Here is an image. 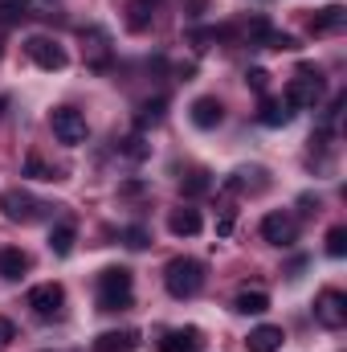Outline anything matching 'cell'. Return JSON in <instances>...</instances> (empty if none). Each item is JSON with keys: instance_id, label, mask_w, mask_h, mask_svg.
<instances>
[{"instance_id": "cell-1", "label": "cell", "mask_w": 347, "mask_h": 352, "mask_svg": "<svg viewBox=\"0 0 347 352\" xmlns=\"http://www.w3.org/2000/svg\"><path fill=\"white\" fill-rule=\"evenodd\" d=\"M131 295H135V274L127 266H106L98 274V307L102 311H123L131 307Z\"/></svg>"}, {"instance_id": "cell-2", "label": "cell", "mask_w": 347, "mask_h": 352, "mask_svg": "<svg viewBox=\"0 0 347 352\" xmlns=\"http://www.w3.org/2000/svg\"><path fill=\"white\" fill-rule=\"evenodd\" d=\"M319 98H323V70L307 62V66H298L294 78L286 82L282 102H286L290 111H311V107H319Z\"/></svg>"}, {"instance_id": "cell-3", "label": "cell", "mask_w": 347, "mask_h": 352, "mask_svg": "<svg viewBox=\"0 0 347 352\" xmlns=\"http://www.w3.org/2000/svg\"><path fill=\"white\" fill-rule=\"evenodd\" d=\"M164 287H168V295L172 299H192V295H200V287H204V263L200 258H172V263L164 266Z\"/></svg>"}, {"instance_id": "cell-4", "label": "cell", "mask_w": 347, "mask_h": 352, "mask_svg": "<svg viewBox=\"0 0 347 352\" xmlns=\"http://www.w3.org/2000/svg\"><path fill=\"white\" fill-rule=\"evenodd\" d=\"M49 127H53L58 144H66V148H78V144H86L90 140L86 115L74 111V107H53V111H49Z\"/></svg>"}, {"instance_id": "cell-5", "label": "cell", "mask_w": 347, "mask_h": 352, "mask_svg": "<svg viewBox=\"0 0 347 352\" xmlns=\"http://www.w3.org/2000/svg\"><path fill=\"white\" fill-rule=\"evenodd\" d=\"M45 201H37V197H29L25 188H8V192H0V213L8 217V221H21V226H29V221H41L45 217Z\"/></svg>"}, {"instance_id": "cell-6", "label": "cell", "mask_w": 347, "mask_h": 352, "mask_svg": "<svg viewBox=\"0 0 347 352\" xmlns=\"http://www.w3.org/2000/svg\"><path fill=\"white\" fill-rule=\"evenodd\" d=\"M25 54H29V62H33V66L49 70V74H53V70H66V62H70V58H66V50H62L53 37H41V33H33V37L25 41Z\"/></svg>"}, {"instance_id": "cell-7", "label": "cell", "mask_w": 347, "mask_h": 352, "mask_svg": "<svg viewBox=\"0 0 347 352\" xmlns=\"http://www.w3.org/2000/svg\"><path fill=\"white\" fill-rule=\"evenodd\" d=\"M315 320H319L323 328L339 332V328L347 324V295L344 291H335V287L319 291V299H315Z\"/></svg>"}, {"instance_id": "cell-8", "label": "cell", "mask_w": 347, "mask_h": 352, "mask_svg": "<svg viewBox=\"0 0 347 352\" xmlns=\"http://www.w3.org/2000/svg\"><path fill=\"white\" fill-rule=\"evenodd\" d=\"M25 303L33 307V316H37V320H53V316H62L66 291H62V283H37V287L29 291V299H25Z\"/></svg>"}, {"instance_id": "cell-9", "label": "cell", "mask_w": 347, "mask_h": 352, "mask_svg": "<svg viewBox=\"0 0 347 352\" xmlns=\"http://www.w3.org/2000/svg\"><path fill=\"white\" fill-rule=\"evenodd\" d=\"M261 238L270 246H294L298 242V221L290 213H265L261 217Z\"/></svg>"}, {"instance_id": "cell-10", "label": "cell", "mask_w": 347, "mask_h": 352, "mask_svg": "<svg viewBox=\"0 0 347 352\" xmlns=\"http://www.w3.org/2000/svg\"><path fill=\"white\" fill-rule=\"evenodd\" d=\"M188 119H192V127H200V131H217V127L225 123V107H221V98L204 94V98H196V102L188 107Z\"/></svg>"}, {"instance_id": "cell-11", "label": "cell", "mask_w": 347, "mask_h": 352, "mask_svg": "<svg viewBox=\"0 0 347 352\" xmlns=\"http://www.w3.org/2000/svg\"><path fill=\"white\" fill-rule=\"evenodd\" d=\"M204 230V217H200V209H188V205H180L168 213V234L172 238H196Z\"/></svg>"}, {"instance_id": "cell-12", "label": "cell", "mask_w": 347, "mask_h": 352, "mask_svg": "<svg viewBox=\"0 0 347 352\" xmlns=\"http://www.w3.org/2000/svg\"><path fill=\"white\" fill-rule=\"evenodd\" d=\"M200 349H204L200 328H172V332H164V340H160V352H200Z\"/></svg>"}, {"instance_id": "cell-13", "label": "cell", "mask_w": 347, "mask_h": 352, "mask_svg": "<svg viewBox=\"0 0 347 352\" xmlns=\"http://www.w3.org/2000/svg\"><path fill=\"white\" fill-rule=\"evenodd\" d=\"M25 270H29V254H25V250H16V246H0V278H4V283L25 278Z\"/></svg>"}, {"instance_id": "cell-14", "label": "cell", "mask_w": 347, "mask_h": 352, "mask_svg": "<svg viewBox=\"0 0 347 352\" xmlns=\"http://www.w3.org/2000/svg\"><path fill=\"white\" fill-rule=\"evenodd\" d=\"M282 328H274V324H261V328H254L250 336H246V349L250 352H278L282 349Z\"/></svg>"}, {"instance_id": "cell-15", "label": "cell", "mask_w": 347, "mask_h": 352, "mask_svg": "<svg viewBox=\"0 0 347 352\" xmlns=\"http://www.w3.org/2000/svg\"><path fill=\"white\" fill-rule=\"evenodd\" d=\"M344 25H347V8H344V4H327V8H319V12H315L311 33H339Z\"/></svg>"}, {"instance_id": "cell-16", "label": "cell", "mask_w": 347, "mask_h": 352, "mask_svg": "<svg viewBox=\"0 0 347 352\" xmlns=\"http://www.w3.org/2000/svg\"><path fill=\"white\" fill-rule=\"evenodd\" d=\"M290 107L282 102V98H270V94H261V107H258V119L265 123V127H286L290 123Z\"/></svg>"}, {"instance_id": "cell-17", "label": "cell", "mask_w": 347, "mask_h": 352, "mask_svg": "<svg viewBox=\"0 0 347 352\" xmlns=\"http://www.w3.org/2000/svg\"><path fill=\"white\" fill-rule=\"evenodd\" d=\"M156 8H160V0H131V4H127V29H131V33H143V29L152 25Z\"/></svg>"}, {"instance_id": "cell-18", "label": "cell", "mask_w": 347, "mask_h": 352, "mask_svg": "<svg viewBox=\"0 0 347 352\" xmlns=\"http://www.w3.org/2000/svg\"><path fill=\"white\" fill-rule=\"evenodd\" d=\"M135 344H139L135 332H102V336L94 340V352H131Z\"/></svg>"}, {"instance_id": "cell-19", "label": "cell", "mask_w": 347, "mask_h": 352, "mask_svg": "<svg viewBox=\"0 0 347 352\" xmlns=\"http://www.w3.org/2000/svg\"><path fill=\"white\" fill-rule=\"evenodd\" d=\"M74 238H78V230H74L70 221H62V226H53V230H49V250H53L58 258H66V254L74 250Z\"/></svg>"}, {"instance_id": "cell-20", "label": "cell", "mask_w": 347, "mask_h": 352, "mask_svg": "<svg viewBox=\"0 0 347 352\" xmlns=\"http://www.w3.org/2000/svg\"><path fill=\"white\" fill-rule=\"evenodd\" d=\"M233 311H241V316H261V311H270V295H265V291H241V295L233 299Z\"/></svg>"}, {"instance_id": "cell-21", "label": "cell", "mask_w": 347, "mask_h": 352, "mask_svg": "<svg viewBox=\"0 0 347 352\" xmlns=\"http://www.w3.org/2000/svg\"><path fill=\"white\" fill-rule=\"evenodd\" d=\"M164 111H168V102H164V98H152V102L139 107L135 123H139V127H156V123H164Z\"/></svg>"}, {"instance_id": "cell-22", "label": "cell", "mask_w": 347, "mask_h": 352, "mask_svg": "<svg viewBox=\"0 0 347 352\" xmlns=\"http://www.w3.org/2000/svg\"><path fill=\"white\" fill-rule=\"evenodd\" d=\"M29 16V4L25 0H0V25L8 29V25H21Z\"/></svg>"}, {"instance_id": "cell-23", "label": "cell", "mask_w": 347, "mask_h": 352, "mask_svg": "<svg viewBox=\"0 0 347 352\" xmlns=\"http://www.w3.org/2000/svg\"><path fill=\"white\" fill-rule=\"evenodd\" d=\"M25 176H33V180H62V173H58L53 164H45V160H41L37 152H33V156L25 160Z\"/></svg>"}, {"instance_id": "cell-24", "label": "cell", "mask_w": 347, "mask_h": 352, "mask_svg": "<svg viewBox=\"0 0 347 352\" xmlns=\"http://www.w3.org/2000/svg\"><path fill=\"white\" fill-rule=\"evenodd\" d=\"M327 254H331V258H344L347 254V230L344 226H331V230H327Z\"/></svg>"}, {"instance_id": "cell-25", "label": "cell", "mask_w": 347, "mask_h": 352, "mask_svg": "<svg viewBox=\"0 0 347 352\" xmlns=\"http://www.w3.org/2000/svg\"><path fill=\"white\" fill-rule=\"evenodd\" d=\"M213 188V180H208V173H188V180H184V197H200V192H208Z\"/></svg>"}, {"instance_id": "cell-26", "label": "cell", "mask_w": 347, "mask_h": 352, "mask_svg": "<svg viewBox=\"0 0 347 352\" xmlns=\"http://www.w3.org/2000/svg\"><path fill=\"white\" fill-rule=\"evenodd\" d=\"M261 45H265V50H278V54H282V50H298V41H294L290 33H278V29H270Z\"/></svg>"}, {"instance_id": "cell-27", "label": "cell", "mask_w": 347, "mask_h": 352, "mask_svg": "<svg viewBox=\"0 0 347 352\" xmlns=\"http://www.w3.org/2000/svg\"><path fill=\"white\" fill-rule=\"evenodd\" d=\"M123 238H127V246H131V250H147V242H152L143 226H127V230H123Z\"/></svg>"}, {"instance_id": "cell-28", "label": "cell", "mask_w": 347, "mask_h": 352, "mask_svg": "<svg viewBox=\"0 0 347 352\" xmlns=\"http://www.w3.org/2000/svg\"><path fill=\"white\" fill-rule=\"evenodd\" d=\"M246 87H250V90H258V94H265V90H270V74H265L261 66H254V70L246 74Z\"/></svg>"}, {"instance_id": "cell-29", "label": "cell", "mask_w": 347, "mask_h": 352, "mask_svg": "<svg viewBox=\"0 0 347 352\" xmlns=\"http://www.w3.org/2000/svg\"><path fill=\"white\" fill-rule=\"evenodd\" d=\"M12 340H16V328H12V320H4V316H0V352L8 349Z\"/></svg>"}, {"instance_id": "cell-30", "label": "cell", "mask_w": 347, "mask_h": 352, "mask_svg": "<svg viewBox=\"0 0 347 352\" xmlns=\"http://www.w3.org/2000/svg\"><path fill=\"white\" fill-rule=\"evenodd\" d=\"M217 234H221V238H229V234H233V213H225V217H221V226H217Z\"/></svg>"}, {"instance_id": "cell-31", "label": "cell", "mask_w": 347, "mask_h": 352, "mask_svg": "<svg viewBox=\"0 0 347 352\" xmlns=\"http://www.w3.org/2000/svg\"><path fill=\"white\" fill-rule=\"evenodd\" d=\"M204 4H208V0H188V16H192V21L204 16Z\"/></svg>"}, {"instance_id": "cell-32", "label": "cell", "mask_w": 347, "mask_h": 352, "mask_svg": "<svg viewBox=\"0 0 347 352\" xmlns=\"http://www.w3.org/2000/svg\"><path fill=\"white\" fill-rule=\"evenodd\" d=\"M4 107H8V98H0V115H4Z\"/></svg>"}, {"instance_id": "cell-33", "label": "cell", "mask_w": 347, "mask_h": 352, "mask_svg": "<svg viewBox=\"0 0 347 352\" xmlns=\"http://www.w3.org/2000/svg\"><path fill=\"white\" fill-rule=\"evenodd\" d=\"M0 41H4V25H0Z\"/></svg>"}]
</instances>
